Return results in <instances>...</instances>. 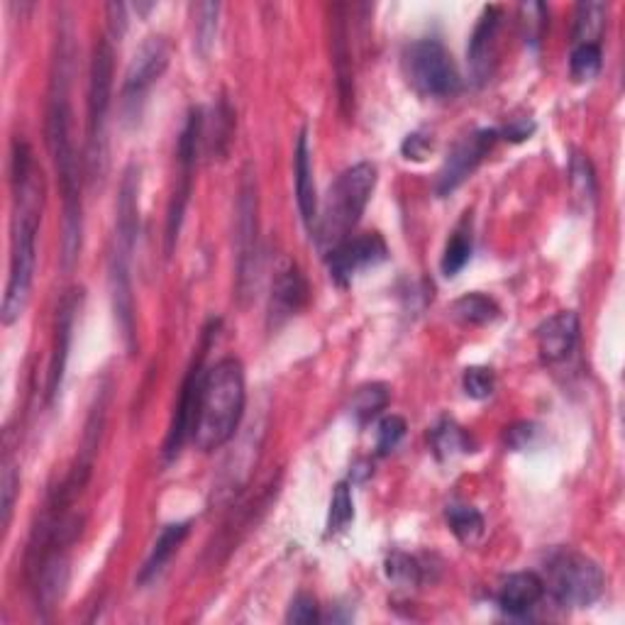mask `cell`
I'll use <instances>...</instances> for the list:
<instances>
[{
	"mask_svg": "<svg viewBox=\"0 0 625 625\" xmlns=\"http://www.w3.org/2000/svg\"><path fill=\"white\" fill-rule=\"evenodd\" d=\"M44 181L25 140L13 145V220H10V271L3 298V325H13L30 301L37 264V232L42 223Z\"/></svg>",
	"mask_w": 625,
	"mask_h": 625,
	"instance_id": "1",
	"label": "cell"
},
{
	"mask_svg": "<svg viewBox=\"0 0 625 625\" xmlns=\"http://www.w3.org/2000/svg\"><path fill=\"white\" fill-rule=\"evenodd\" d=\"M47 147L52 154L54 171H57L59 188H62L64 220H62V264L71 269L81 252V228H84V206H81V176L79 157H76L74 140H71V108L69 91H66V74L59 62V74L54 76L52 98L47 108Z\"/></svg>",
	"mask_w": 625,
	"mask_h": 625,
	"instance_id": "2",
	"label": "cell"
},
{
	"mask_svg": "<svg viewBox=\"0 0 625 625\" xmlns=\"http://www.w3.org/2000/svg\"><path fill=\"white\" fill-rule=\"evenodd\" d=\"M245 401V367L240 359L225 357L215 362L203 374L201 394H198L191 433L198 450L213 452L228 445L245 413Z\"/></svg>",
	"mask_w": 625,
	"mask_h": 625,
	"instance_id": "3",
	"label": "cell"
},
{
	"mask_svg": "<svg viewBox=\"0 0 625 625\" xmlns=\"http://www.w3.org/2000/svg\"><path fill=\"white\" fill-rule=\"evenodd\" d=\"M374 188L376 167L369 162H359L337 176L325 198L323 213H318L315 220V245L320 252L330 254L342 242L350 240V232L362 220Z\"/></svg>",
	"mask_w": 625,
	"mask_h": 625,
	"instance_id": "4",
	"label": "cell"
},
{
	"mask_svg": "<svg viewBox=\"0 0 625 625\" xmlns=\"http://www.w3.org/2000/svg\"><path fill=\"white\" fill-rule=\"evenodd\" d=\"M545 591L564 608H586L604 594V572L591 557L574 550H562L547 562Z\"/></svg>",
	"mask_w": 625,
	"mask_h": 625,
	"instance_id": "5",
	"label": "cell"
},
{
	"mask_svg": "<svg viewBox=\"0 0 625 625\" xmlns=\"http://www.w3.org/2000/svg\"><path fill=\"white\" fill-rule=\"evenodd\" d=\"M403 74L420 96L447 98L462 86L452 54L438 40H418L403 52Z\"/></svg>",
	"mask_w": 625,
	"mask_h": 625,
	"instance_id": "6",
	"label": "cell"
},
{
	"mask_svg": "<svg viewBox=\"0 0 625 625\" xmlns=\"http://www.w3.org/2000/svg\"><path fill=\"white\" fill-rule=\"evenodd\" d=\"M113 101V47L101 37L88 71V169L96 176L105 159V123Z\"/></svg>",
	"mask_w": 625,
	"mask_h": 625,
	"instance_id": "7",
	"label": "cell"
},
{
	"mask_svg": "<svg viewBox=\"0 0 625 625\" xmlns=\"http://www.w3.org/2000/svg\"><path fill=\"white\" fill-rule=\"evenodd\" d=\"M235 250H237V296L245 301L257 281V257H259V198L257 181L250 171L237 198V223H235Z\"/></svg>",
	"mask_w": 625,
	"mask_h": 625,
	"instance_id": "8",
	"label": "cell"
},
{
	"mask_svg": "<svg viewBox=\"0 0 625 625\" xmlns=\"http://www.w3.org/2000/svg\"><path fill=\"white\" fill-rule=\"evenodd\" d=\"M169 57L171 49L164 37H149L137 49L130 66H127L123 84V110L127 118H137L142 113L149 88L162 79V74L169 66Z\"/></svg>",
	"mask_w": 625,
	"mask_h": 625,
	"instance_id": "9",
	"label": "cell"
},
{
	"mask_svg": "<svg viewBox=\"0 0 625 625\" xmlns=\"http://www.w3.org/2000/svg\"><path fill=\"white\" fill-rule=\"evenodd\" d=\"M499 137H501L499 130H477L472 132V135L462 137V140L452 147V152L447 154L445 164H442L438 184H435V193H438L440 198H445L450 196L452 191H457V188L474 174V169L484 162V157L494 149Z\"/></svg>",
	"mask_w": 625,
	"mask_h": 625,
	"instance_id": "10",
	"label": "cell"
},
{
	"mask_svg": "<svg viewBox=\"0 0 625 625\" xmlns=\"http://www.w3.org/2000/svg\"><path fill=\"white\" fill-rule=\"evenodd\" d=\"M325 257H328L330 276L340 286H347L357 271L384 262L389 257V250H386V242L379 232H367V235L350 237V240L342 242L340 247H335Z\"/></svg>",
	"mask_w": 625,
	"mask_h": 625,
	"instance_id": "11",
	"label": "cell"
},
{
	"mask_svg": "<svg viewBox=\"0 0 625 625\" xmlns=\"http://www.w3.org/2000/svg\"><path fill=\"white\" fill-rule=\"evenodd\" d=\"M210 330H206V342H203L201 352H198V359L191 364L188 369L184 386H181L179 403L174 408V420H171V428L167 433V442H164V455L176 457L184 447V442L191 438L193 433V420H196V406H198V394H201V384H203V357H206V347L210 340Z\"/></svg>",
	"mask_w": 625,
	"mask_h": 625,
	"instance_id": "12",
	"label": "cell"
},
{
	"mask_svg": "<svg viewBox=\"0 0 625 625\" xmlns=\"http://www.w3.org/2000/svg\"><path fill=\"white\" fill-rule=\"evenodd\" d=\"M501 22H503V10L499 8V5H489V8H484L477 27H474L472 37H469L467 62H469V71H472L477 84H484V81L491 76V71H494L496 54H499Z\"/></svg>",
	"mask_w": 625,
	"mask_h": 625,
	"instance_id": "13",
	"label": "cell"
},
{
	"mask_svg": "<svg viewBox=\"0 0 625 625\" xmlns=\"http://www.w3.org/2000/svg\"><path fill=\"white\" fill-rule=\"evenodd\" d=\"M308 303V281L301 274L296 264L281 262L276 269L274 286H271V303H269V325L279 328L286 320L301 313V308Z\"/></svg>",
	"mask_w": 625,
	"mask_h": 625,
	"instance_id": "14",
	"label": "cell"
},
{
	"mask_svg": "<svg viewBox=\"0 0 625 625\" xmlns=\"http://www.w3.org/2000/svg\"><path fill=\"white\" fill-rule=\"evenodd\" d=\"M81 291H69L62 298L57 308V330H54V352H52V364H49V386H47V396L49 401H54L62 389L64 372H66V362H69V350H71V340H74V323H76V313L81 308Z\"/></svg>",
	"mask_w": 625,
	"mask_h": 625,
	"instance_id": "15",
	"label": "cell"
},
{
	"mask_svg": "<svg viewBox=\"0 0 625 625\" xmlns=\"http://www.w3.org/2000/svg\"><path fill=\"white\" fill-rule=\"evenodd\" d=\"M538 340V352L545 364H557L567 359L574 352L579 342V318L577 313L562 311L547 318L545 323L535 330Z\"/></svg>",
	"mask_w": 625,
	"mask_h": 625,
	"instance_id": "16",
	"label": "cell"
},
{
	"mask_svg": "<svg viewBox=\"0 0 625 625\" xmlns=\"http://www.w3.org/2000/svg\"><path fill=\"white\" fill-rule=\"evenodd\" d=\"M293 179H296V203L301 210V218L306 228L313 232L315 220H318V193H315L311 147H308L306 130H301L296 149H293Z\"/></svg>",
	"mask_w": 625,
	"mask_h": 625,
	"instance_id": "17",
	"label": "cell"
},
{
	"mask_svg": "<svg viewBox=\"0 0 625 625\" xmlns=\"http://www.w3.org/2000/svg\"><path fill=\"white\" fill-rule=\"evenodd\" d=\"M545 596V582L535 572H516L501 584L499 606L508 616H525Z\"/></svg>",
	"mask_w": 625,
	"mask_h": 625,
	"instance_id": "18",
	"label": "cell"
},
{
	"mask_svg": "<svg viewBox=\"0 0 625 625\" xmlns=\"http://www.w3.org/2000/svg\"><path fill=\"white\" fill-rule=\"evenodd\" d=\"M66 584H69V564L59 550L49 552L42 560L40 577H37V596L44 608H52L62 599Z\"/></svg>",
	"mask_w": 625,
	"mask_h": 625,
	"instance_id": "19",
	"label": "cell"
},
{
	"mask_svg": "<svg viewBox=\"0 0 625 625\" xmlns=\"http://www.w3.org/2000/svg\"><path fill=\"white\" fill-rule=\"evenodd\" d=\"M188 530H191V525L188 523H171L162 530V535H159L157 542H154L152 552H149L145 567H142L140 584H145V582H149V579H154L164 567H167V562L176 555V550L181 547V542L186 540Z\"/></svg>",
	"mask_w": 625,
	"mask_h": 625,
	"instance_id": "20",
	"label": "cell"
},
{
	"mask_svg": "<svg viewBox=\"0 0 625 625\" xmlns=\"http://www.w3.org/2000/svg\"><path fill=\"white\" fill-rule=\"evenodd\" d=\"M499 306L484 293H467L450 306V315L462 325H489L499 318Z\"/></svg>",
	"mask_w": 625,
	"mask_h": 625,
	"instance_id": "21",
	"label": "cell"
},
{
	"mask_svg": "<svg viewBox=\"0 0 625 625\" xmlns=\"http://www.w3.org/2000/svg\"><path fill=\"white\" fill-rule=\"evenodd\" d=\"M606 30V3L586 0L574 10V42L577 44H599Z\"/></svg>",
	"mask_w": 625,
	"mask_h": 625,
	"instance_id": "22",
	"label": "cell"
},
{
	"mask_svg": "<svg viewBox=\"0 0 625 625\" xmlns=\"http://www.w3.org/2000/svg\"><path fill=\"white\" fill-rule=\"evenodd\" d=\"M335 20H333V62L337 71V88H340V101L350 103L352 101V59L350 49H347V27L345 20L337 18V10L333 8Z\"/></svg>",
	"mask_w": 625,
	"mask_h": 625,
	"instance_id": "23",
	"label": "cell"
},
{
	"mask_svg": "<svg viewBox=\"0 0 625 625\" xmlns=\"http://www.w3.org/2000/svg\"><path fill=\"white\" fill-rule=\"evenodd\" d=\"M445 516L447 525H450V530L462 545H474L484 535L486 523L477 508L464 506V503H452V506H447Z\"/></svg>",
	"mask_w": 625,
	"mask_h": 625,
	"instance_id": "24",
	"label": "cell"
},
{
	"mask_svg": "<svg viewBox=\"0 0 625 625\" xmlns=\"http://www.w3.org/2000/svg\"><path fill=\"white\" fill-rule=\"evenodd\" d=\"M193 13V32H196V49L201 52V57H208L210 47H213L215 32H218V3H196L191 5Z\"/></svg>",
	"mask_w": 625,
	"mask_h": 625,
	"instance_id": "25",
	"label": "cell"
},
{
	"mask_svg": "<svg viewBox=\"0 0 625 625\" xmlns=\"http://www.w3.org/2000/svg\"><path fill=\"white\" fill-rule=\"evenodd\" d=\"M430 442H433L435 455L440 459H447L457 452H469L472 450V440L467 438L462 428L452 420H442L440 425H435L433 433H430Z\"/></svg>",
	"mask_w": 625,
	"mask_h": 625,
	"instance_id": "26",
	"label": "cell"
},
{
	"mask_svg": "<svg viewBox=\"0 0 625 625\" xmlns=\"http://www.w3.org/2000/svg\"><path fill=\"white\" fill-rule=\"evenodd\" d=\"M472 259V232L467 228H457L452 232V237L447 240L445 254H442L440 269L445 276H457L459 271L467 267V262Z\"/></svg>",
	"mask_w": 625,
	"mask_h": 625,
	"instance_id": "27",
	"label": "cell"
},
{
	"mask_svg": "<svg viewBox=\"0 0 625 625\" xmlns=\"http://www.w3.org/2000/svg\"><path fill=\"white\" fill-rule=\"evenodd\" d=\"M601 64H604V54H601V44H577L569 57V74L577 84L584 81H594L599 76Z\"/></svg>",
	"mask_w": 625,
	"mask_h": 625,
	"instance_id": "28",
	"label": "cell"
},
{
	"mask_svg": "<svg viewBox=\"0 0 625 625\" xmlns=\"http://www.w3.org/2000/svg\"><path fill=\"white\" fill-rule=\"evenodd\" d=\"M389 406V389L384 384H367L357 391L352 398V416L359 423H369V420L379 416L384 408Z\"/></svg>",
	"mask_w": 625,
	"mask_h": 625,
	"instance_id": "29",
	"label": "cell"
},
{
	"mask_svg": "<svg viewBox=\"0 0 625 625\" xmlns=\"http://www.w3.org/2000/svg\"><path fill=\"white\" fill-rule=\"evenodd\" d=\"M352 521H355V503H352L350 484L340 481L333 491V501H330L328 513V533H342Z\"/></svg>",
	"mask_w": 625,
	"mask_h": 625,
	"instance_id": "30",
	"label": "cell"
},
{
	"mask_svg": "<svg viewBox=\"0 0 625 625\" xmlns=\"http://www.w3.org/2000/svg\"><path fill=\"white\" fill-rule=\"evenodd\" d=\"M386 577L398 586H418L420 584V564L416 557L403 555V552H394L386 560Z\"/></svg>",
	"mask_w": 625,
	"mask_h": 625,
	"instance_id": "31",
	"label": "cell"
},
{
	"mask_svg": "<svg viewBox=\"0 0 625 625\" xmlns=\"http://www.w3.org/2000/svg\"><path fill=\"white\" fill-rule=\"evenodd\" d=\"M406 430H408V425L401 416H386L379 423V430H376V452H379L381 457L394 452L398 447V442H401L403 435H406Z\"/></svg>",
	"mask_w": 625,
	"mask_h": 625,
	"instance_id": "32",
	"label": "cell"
},
{
	"mask_svg": "<svg viewBox=\"0 0 625 625\" xmlns=\"http://www.w3.org/2000/svg\"><path fill=\"white\" fill-rule=\"evenodd\" d=\"M521 13V27L525 42L538 44L542 40V32L547 27V8L542 3H523L518 8Z\"/></svg>",
	"mask_w": 625,
	"mask_h": 625,
	"instance_id": "33",
	"label": "cell"
},
{
	"mask_svg": "<svg viewBox=\"0 0 625 625\" xmlns=\"http://www.w3.org/2000/svg\"><path fill=\"white\" fill-rule=\"evenodd\" d=\"M18 489H20L18 467H15L13 459H5L3 481H0V496H3V503H0V511H3V528H8L10 518H13V506Z\"/></svg>",
	"mask_w": 625,
	"mask_h": 625,
	"instance_id": "34",
	"label": "cell"
},
{
	"mask_svg": "<svg viewBox=\"0 0 625 625\" xmlns=\"http://www.w3.org/2000/svg\"><path fill=\"white\" fill-rule=\"evenodd\" d=\"M569 179H572V186L577 188V193L582 198L596 196L594 169H591V162L586 157H582V154H574L572 162H569Z\"/></svg>",
	"mask_w": 625,
	"mask_h": 625,
	"instance_id": "35",
	"label": "cell"
},
{
	"mask_svg": "<svg viewBox=\"0 0 625 625\" xmlns=\"http://www.w3.org/2000/svg\"><path fill=\"white\" fill-rule=\"evenodd\" d=\"M462 386L467 391L469 398H477V401H484L494 394V374L489 369L481 367H469L462 376Z\"/></svg>",
	"mask_w": 625,
	"mask_h": 625,
	"instance_id": "36",
	"label": "cell"
},
{
	"mask_svg": "<svg viewBox=\"0 0 625 625\" xmlns=\"http://www.w3.org/2000/svg\"><path fill=\"white\" fill-rule=\"evenodd\" d=\"M289 623H298V625H311L320 621V608L318 601L308 594H298L296 599L291 601L289 608V616H286Z\"/></svg>",
	"mask_w": 625,
	"mask_h": 625,
	"instance_id": "37",
	"label": "cell"
},
{
	"mask_svg": "<svg viewBox=\"0 0 625 625\" xmlns=\"http://www.w3.org/2000/svg\"><path fill=\"white\" fill-rule=\"evenodd\" d=\"M105 15H108V27H110V35L115 40L125 35L127 30V5L125 3H108L105 5Z\"/></svg>",
	"mask_w": 625,
	"mask_h": 625,
	"instance_id": "38",
	"label": "cell"
},
{
	"mask_svg": "<svg viewBox=\"0 0 625 625\" xmlns=\"http://www.w3.org/2000/svg\"><path fill=\"white\" fill-rule=\"evenodd\" d=\"M403 154H406V159H413V162H423L425 157H428V152L433 149V145H430V140L425 135H420V132H413V135L406 137V142H403Z\"/></svg>",
	"mask_w": 625,
	"mask_h": 625,
	"instance_id": "39",
	"label": "cell"
},
{
	"mask_svg": "<svg viewBox=\"0 0 625 625\" xmlns=\"http://www.w3.org/2000/svg\"><path fill=\"white\" fill-rule=\"evenodd\" d=\"M533 435H535L533 425H530V423H518V425H513V428H508L506 445L511 447V450H521V447L528 445Z\"/></svg>",
	"mask_w": 625,
	"mask_h": 625,
	"instance_id": "40",
	"label": "cell"
},
{
	"mask_svg": "<svg viewBox=\"0 0 625 625\" xmlns=\"http://www.w3.org/2000/svg\"><path fill=\"white\" fill-rule=\"evenodd\" d=\"M533 130H535V125L530 123V120H516V123L508 125L506 130H503V137L511 142H523L525 137L533 135Z\"/></svg>",
	"mask_w": 625,
	"mask_h": 625,
	"instance_id": "41",
	"label": "cell"
}]
</instances>
